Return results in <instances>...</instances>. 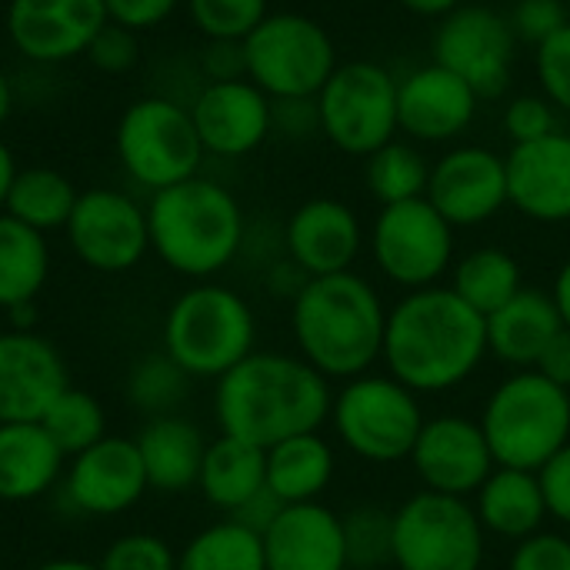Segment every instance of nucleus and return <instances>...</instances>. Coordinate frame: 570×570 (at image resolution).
<instances>
[{"label": "nucleus", "instance_id": "bb28decb", "mask_svg": "<svg viewBox=\"0 0 570 570\" xmlns=\"http://www.w3.org/2000/svg\"><path fill=\"white\" fill-rule=\"evenodd\" d=\"M137 451L150 491L184 494L197 488L207 441L197 424H190L180 414H167V417H150L144 424V431L137 434Z\"/></svg>", "mask_w": 570, "mask_h": 570}, {"label": "nucleus", "instance_id": "3c124183", "mask_svg": "<svg viewBox=\"0 0 570 570\" xmlns=\"http://www.w3.org/2000/svg\"><path fill=\"white\" fill-rule=\"evenodd\" d=\"M281 501L264 488L254 501H247L237 514H230V521H237V524H244V528H250V531H257L261 538H264V531L274 524V518L281 514Z\"/></svg>", "mask_w": 570, "mask_h": 570}, {"label": "nucleus", "instance_id": "f03ea898", "mask_svg": "<svg viewBox=\"0 0 570 570\" xmlns=\"http://www.w3.org/2000/svg\"><path fill=\"white\" fill-rule=\"evenodd\" d=\"M331 381L301 354L254 351L217 381L214 411L220 434L247 441L261 451L314 434L331 421Z\"/></svg>", "mask_w": 570, "mask_h": 570}, {"label": "nucleus", "instance_id": "20e7f679", "mask_svg": "<svg viewBox=\"0 0 570 570\" xmlns=\"http://www.w3.org/2000/svg\"><path fill=\"white\" fill-rule=\"evenodd\" d=\"M147 227L150 250L170 271L194 281H207L234 264L247 234L237 197L200 174L157 190L147 204Z\"/></svg>", "mask_w": 570, "mask_h": 570}, {"label": "nucleus", "instance_id": "7c9ffc66", "mask_svg": "<svg viewBox=\"0 0 570 570\" xmlns=\"http://www.w3.org/2000/svg\"><path fill=\"white\" fill-rule=\"evenodd\" d=\"M50 277L47 234L0 214V307L33 304Z\"/></svg>", "mask_w": 570, "mask_h": 570}, {"label": "nucleus", "instance_id": "9b49d317", "mask_svg": "<svg viewBox=\"0 0 570 570\" xmlns=\"http://www.w3.org/2000/svg\"><path fill=\"white\" fill-rule=\"evenodd\" d=\"M488 534L464 498L417 491L394 511V568L481 570Z\"/></svg>", "mask_w": 570, "mask_h": 570}, {"label": "nucleus", "instance_id": "ea45409f", "mask_svg": "<svg viewBox=\"0 0 570 570\" xmlns=\"http://www.w3.org/2000/svg\"><path fill=\"white\" fill-rule=\"evenodd\" d=\"M100 570H177V554L157 534H124L104 551Z\"/></svg>", "mask_w": 570, "mask_h": 570}, {"label": "nucleus", "instance_id": "6e6d98bb", "mask_svg": "<svg viewBox=\"0 0 570 570\" xmlns=\"http://www.w3.org/2000/svg\"><path fill=\"white\" fill-rule=\"evenodd\" d=\"M33 570H100V564L77 561V558H57V561H43L40 568H33Z\"/></svg>", "mask_w": 570, "mask_h": 570}, {"label": "nucleus", "instance_id": "5fc2aeb1", "mask_svg": "<svg viewBox=\"0 0 570 570\" xmlns=\"http://www.w3.org/2000/svg\"><path fill=\"white\" fill-rule=\"evenodd\" d=\"M17 160H13V154H10V147L0 140V214H3V207H7V194H10V184H13V177H17Z\"/></svg>", "mask_w": 570, "mask_h": 570}, {"label": "nucleus", "instance_id": "a878e982", "mask_svg": "<svg viewBox=\"0 0 570 570\" xmlns=\"http://www.w3.org/2000/svg\"><path fill=\"white\" fill-rule=\"evenodd\" d=\"M67 471V454L40 421L0 424V501L23 504L43 498Z\"/></svg>", "mask_w": 570, "mask_h": 570}, {"label": "nucleus", "instance_id": "4c0bfd02", "mask_svg": "<svg viewBox=\"0 0 570 570\" xmlns=\"http://www.w3.org/2000/svg\"><path fill=\"white\" fill-rule=\"evenodd\" d=\"M347 570L394 568V511L377 504H357L344 518Z\"/></svg>", "mask_w": 570, "mask_h": 570}, {"label": "nucleus", "instance_id": "a18cd8bd", "mask_svg": "<svg viewBox=\"0 0 570 570\" xmlns=\"http://www.w3.org/2000/svg\"><path fill=\"white\" fill-rule=\"evenodd\" d=\"M508 570H570V538L558 531H538L518 541Z\"/></svg>", "mask_w": 570, "mask_h": 570}, {"label": "nucleus", "instance_id": "b1692460", "mask_svg": "<svg viewBox=\"0 0 570 570\" xmlns=\"http://www.w3.org/2000/svg\"><path fill=\"white\" fill-rule=\"evenodd\" d=\"M267 570H347L344 521L321 501L287 504L264 531Z\"/></svg>", "mask_w": 570, "mask_h": 570}, {"label": "nucleus", "instance_id": "2f4dec72", "mask_svg": "<svg viewBox=\"0 0 570 570\" xmlns=\"http://www.w3.org/2000/svg\"><path fill=\"white\" fill-rule=\"evenodd\" d=\"M448 287L488 321L524 287V271L504 247H474L451 267Z\"/></svg>", "mask_w": 570, "mask_h": 570}, {"label": "nucleus", "instance_id": "0eeeda50", "mask_svg": "<svg viewBox=\"0 0 570 570\" xmlns=\"http://www.w3.org/2000/svg\"><path fill=\"white\" fill-rule=\"evenodd\" d=\"M240 47L247 80H254L274 104L314 100L341 63L327 27L297 10L267 13Z\"/></svg>", "mask_w": 570, "mask_h": 570}, {"label": "nucleus", "instance_id": "c85d7f7f", "mask_svg": "<svg viewBox=\"0 0 570 570\" xmlns=\"http://www.w3.org/2000/svg\"><path fill=\"white\" fill-rule=\"evenodd\" d=\"M197 488L204 501L224 514H237L267 488V451L220 434L207 444Z\"/></svg>", "mask_w": 570, "mask_h": 570}, {"label": "nucleus", "instance_id": "4468645a", "mask_svg": "<svg viewBox=\"0 0 570 570\" xmlns=\"http://www.w3.org/2000/svg\"><path fill=\"white\" fill-rule=\"evenodd\" d=\"M63 234L70 250L100 274H124L150 250L147 207L114 187L83 190Z\"/></svg>", "mask_w": 570, "mask_h": 570}, {"label": "nucleus", "instance_id": "f257e3e1", "mask_svg": "<svg viewBox=\"0 0 570 570\" xmlns=\"http://www.w3.org/2000/svg\"><path fill=\"white\" fill-rule=\"evenodd\" d=\"M488 357V321L451 287L407 291L384 327L387 374L414 394H448Z\"/></svg>", "mask_w": 570, "mask_h": 570}, {"label": "nucleus", "instance_id": "49530a36", "mask_svg": "<svg viewBox=\"0 0 570 570\" xmlns=\"http://www.w3.org/2000/svg\"><path fill=\"white\" fill-rule=\"evenodd\" d=\"M541 491L548 504V518L558 521L561 528H570V444L561 448L541 471Z\"/></svg>", "mask_w": 570, "mask_h": 570}, {"label": "nucleus", "instance_id": "2eb2a0df", "mask_svg": "<svg viewBox=\"0 0 570 570\" xmlns=\"http://www.w3.org/2000/svg\"><path fill=\"white\" fill-rule=\"evenodd\" d=\"M438 214L458 227H481L511 204L508 160L484 144L451 147L431 164V180L424 194Z\"/></svg>", "mask_w": 570, "mask_h": 570}, {"label": "nucleus", "instance_id": "9d476101", "mask_svg": "<svg viewBox=\"0 0 570 570\" xmlns=\"http://www.w3.org/2000/svg\"><path fill=\"white\" fill-rule=\"evenodd\" d=\"M321 134L351 157H371L391 144L397 124V80L384 63L347 60L314 97Z\"/></svg>", "mask_w": 570, "mask_h": 570}, {"label": "nucleus", "instance_id": "1a4fd4ad", "mask_svg": "<svg viewBox=\"0 0 570 570\" xmlns=\"http://www.w3.org/2000/svg\"><path fill=\"white\" fill-rule=\"evenodd\" d=\"M114 150L124 174L150 194L197 177L204 160L190 107L170 97L134 100L117 120Z\"/></svg>", "mask_w": 570, "mask_h": 570}, {"label": "nucleus", "instance_id": "09e8293b", "mask_svg": "<svg viewBox=\"0 0 570 570\" xmlns=\"http://www.w3.org/2000/svg\"><path fill=\"white\" fill-rule=\"evenodd\" d=\"M207 77L210 80H234V77H247L244 70V47L234 40H210L207 57H204Z\"/></svg>", "mask_w": 570, "mask_h": 570}, {"label": "nucleus", "instance_id": "5701e85b", "mask_svg": "<svg viewBox=\"0 0 570 570\" xmlns=\"http://www.w3.org/2000/svg\"><path fill=\"white\" fill-rule=\"evenodd\" d=\"M508 160L511 207L538 224L570 220V134L554 130L531 144H514Z\"/></svg>", "mask_w": 570, "mask_h": 570}, {"label": "nucleus", "instance_id": "aec40b11", "mask_svg": "<svg viewBox=\"0 0 570 570\" xmlns=\"http://www.w3.org/2000/svg\"><path fill=\"white\" fill-rule=\"evenodd\" d=\"M478 90L441 63H424L397 80V124L411 140H458L478 117Z\"/></svg>", "mask_w": 570, "mask_h": 570}, {"label": "nucleus", "instance_id": "f3484780", "mask_svg": "<svg viewBox=\"0 0 570 570\" xmlns=\"http://www.w3.org/2000/svg\"><path fill=\"white\" fill-rule=\"evenodd\" d=\"M190 117L204 154L234 160L254 154L271 137L274 100L247 77L207 80L190 104Z\"/></svg>", "mask_w": 570, "mask_h": 570}, {"label": "nucleus", "instance_id": "c756f323", "mask_svg": "<svg viewBox=\"0 0 570 570\" xmlns=\"http://www.w3.org/2000/svg\"><path fill=\"white\" fill-rule=\"evenodd\" d=\"M337 471V458L331 441L314 434L287 438L267 448V491L287 504H314L331 488Z\"/></svg>", "mask_w": 570, "mask_h": 570}, {"label": "nucleus", "instance_id": "f8f14e48", "mask_svg": "<svg viewBox=\"0 0 570 570\" xmlns=\"http://www.w3.org/2000/svg\"><path fill=\"white\" fill-rule=\"evenodd\" d=\"M367 247L377 271L404 291L434 287L454 267V227L428 197L381 207Z\"/></svg>", "mask_w": 570, "mask_h": 570}, {"label": "nucleus", "instance_id": "8fccbe9b", "mask_svg": "<svg viewBox=\"0 0 570 570\" xmlns=\"http://www.w3.org/2000/svg\"><path fill=\"white\" fill-rule=\"evenodd\" d=\"M534 371H541L548 381H554L558 387H564L570 391V331L564 327L551 344H548V351L541 354V361H538V367Z\"/></svg>", "mask_w": 570, "mask_h": 570}, {"label": "nucleus", "instance_id": "6e6552de", "mask_svg": "<svg viewBox=\"0 0 570 570\" xmlns=\"http://www.w3.org/2000/svg\"><path fill=\"white\" fill-rule=\"evenodd\" d=\"M421 394L391 374H361L344 381L331 404L337 441L367 464H401L411 458L424 428Z\"/></svg>", "mask_w": 570, "mask_h": 570}, {"label": "nucleus", "instance_id": "423d86ee", "mask_svg": "<svg viewBox=\"0 0 570 570\" xmlns=\"http://www.w3.org/2000/svg\"><path fill=\"white\" fill-rule=\"evenodd\" d=\"M257 321L250 304L224 284H194L164 317V354L190 377L220 381L254 354Z\"/></svg>", "mask_w": 570, "mask_h": 570}, {"label": "nucleus", "instance_id": "4be33fe9", "mask_svg": "<svg viewBox=\"0 0 570 570\" xmlns=\"http://www.w3.org/2000/svg\"><path fill=\"white\" fill-rule=\"evenodd\" d=\"M284 247L307 277L344 274L354 271L364 250V227L351 204L337 197H311L291 214Z\"/></svg>", "mask_w": 570, "mask_h": 570}, {"label": "nucleus", "instance_id": "412c9836", "mask_svg": "<svg viewBox=\"0 0 570 570\" xmlns=\"http://www.w3.org/2000/svg\"><path fill=\"white\" fill-rule=\"evenodd\" d=\"M70 387L60 351L33 331L0 334V424L40 421Z\"/></svg>", "mask_w": 570, "mask_h": 570}, {"label": "nucleus", "instance_id": "58836bf2", "mask_svg": "<svg viewBox=\"0 0 570 570\" xmlns=\"http://www.w3.org/2000/svg\"><path fill=\"white\" fill-rule=\"evenodd\" d=\"M187 13L207 40L240 43L271 10L267 0H187Z\"/></svg>", "mask_w": 570, "mask_h": 570}, {"label": "nucleus", "instance_id": "e433bc0d", "mask_svg": "<svg viewBox=\"0 0 570 570\" xmlns=\"http://www.w3.org/2000/svg\"><path fill=\"white\" fill-rule=\"evenodd\" d=\"M40 424L67 458H77L80 451L107 438V417L100 401L77 387H63L60 397L40 417Z\"/></svg>", "mask_w": 570, "mask_h": 570}, {"label": "nucleus", "instance_id": "ddd939ff", "mask_svg": "<svg viewBox=\"0 0 570 570\" xmlns=\"http://www.w3.org/2000/svg\"><path fill=\"white\" fill-rule=\"evenodd\" d=\"M518 43L508 13L484 3H464L438 23L431 47L434 63L464 77L484 100L501 97L511 87Z\"/></svg>", "mask_w": 570, "mask_h": 570}, {"label": "nucleus", "instance_id": "c03bdc74", "mask_svg": "<svg viewBox=\"0 0 570 570\" xmlns=\"http://www.w3.org/2000/svg\"><path fill=\"white\" fill-rule=\"evenodd\" d=\"M100 73H110V77H120L127 70H134L140 50H137V33L120 27V23H104L97 30V37L90 40L87 53H83Z\"/></svg>", "mask_w": 570, "mask_h": 570}, {"label": "nucleus", "instance_id": "dca6fc26", "mask_svg": "<svg viewBox=\"0 0 570 570\" xmlns=\"http://www.w3.org/2000/svg\"><path fill=\"white\" fill-rule=\"evenodd\" d=\"M407 461L414 464V474L421 478L424 491L464 501L474 498L498 468L481 421L461 414H441L434 421H424Z\"/></svg>", "mask_w": 570, "mask_h": 570}, {"label": "nucleus", "instance_id": "473e14b6", "mask_svg": "<svg viewBox=\"0 0 570 570\" xmlns=\"http://www.w3.org/2000/svg\"><path fill=\"white\" fill-rule=\"evenodd\" d=\"M80 190L73 187V180L53 167H23L17 170L10 194H7V207L3 214H10L13 220L50 234V230H63L73 207H77Z\"/></svg>", "mask_w": 570, "mask_h": 570}, {"label": "nucleus", "instance_id": "cd10ccee", "mask_svg": "<svg viewBox=\"0 0 570 570\" xmlns=\"http://www.w3.org/2000/svg\"><path fill=\"white\" fill-rule=\"evenodd\" d=\"M474 514L484 534L514 544L544 531L548 504H544L541 478L534 471L494 468L491 478L474 494Z\"/></svg>", "mask_w": 570, "mask_h": 570}, {"label": "nucleus", "instance_id": "37998d69", "mask_svg": "<svg viewBox=\"0 0 570 570\" xmlns=\"http://www.w3.org/2000/svg\"><path fill=\"white\" fill-rule=\"evenodd\" d=\"M508 17H511L518 40L531 47H541L544 40H551L558 30H564L570 23L564 0H518Z\"/></svg>", "mask_w": 570, "mask_h": 570}, {"label": "nucleus", "instance_id": "4d7b16f0", "mask_svg": "<svg viewBox=\"0 0 570 570\" xmlns=\"http://www.w3.org/2000/svg\"><path fill=\"white\" fill-rule=\"evenodd\" d=\"M10 110H13V90H10V80H7V73L0 70V127L7 124Z\"/></svg>", "mask_w": 570, "mask_h": 570}, {"label": "nucleus", "instance_id": "864d4df0", "mask_svg": "<svg viewBox=\"0 0 570 570\" xmlns=\"http://www.w3.org/2000/svg\"><path fill=\"white\" fill-rule=\"evenodd\" d=\"M551 297H554V304H558V314H561L564 327L570 331V257L561 264V267H558V274H554Z\"/></svg>", "mask_w": 570, "mask_h": 570}, {"label": "nucleus", "instance_id": "de8ad7c7", "mask_svg": "<svg viewBox=\"0 0 570 570\" xmlns=\"http://www.w3.org/2000/svg\"><path fill=\"white\" fill-rule=\"evenodd\" d=\"M104 7H107L110 23H120V27L140 33V30L164 23L180 7V0H104Z\"/></svg>", "mask_w": 570, "mask_h": 570}, {"label": "nucleus", "instance_id": "7ed1b4c3", "mask_svg": "<svg viewBox=\"0 0 570 570\" xmlns=\"http://www.w3.org/2000/svg\"><path fill=\"white\" fill-rule=\"evenodd\" d=\"M387 307L377 287L357 271L311 277L291 301L297 354L327 381L371 374L384 354Z\"/></svg>", "mask_w": 570, "mask_h": 570}, {"label": "nucleus", "instance_id": "6ab92c4d", "mask_svg": "<svg viewBox=\"0 0 570 570\" xmlns=\"http://www.w3.org/2000/svg\"><path fill=\"white\" fill-rule=\"evenodd\" d=\"M107 23L104 0H10L7 37L37 63H63L87 53Z\"/></svg>", "mask_w": 570, "mask_h": 570}, {"label": "nucleus", "instance_id": "72a5a7b5", "mask_svg": "<svg viewBox=\"0 0 570 570\" xmlns=\"http://www.w3.org/2000/svg\"><path fill=\"white\" fill-rule=\"evenodd\" d=\"M177 570H267L264 538L237 521H217L177 554Z\"/></svg>", "mask_w": 570, "mask_h": 570}, {"label": "nucleus", "instance_id": "a211bd4d", "mask_svg": "<svg viewBox=\"0 0 570 570\" xmlns=\"http://www.w3.org/2000/svg\"><path fill=\"white\" fill-rule=\"evenodd\" d=\"M150 491L137 441L104 438L70 458L63 471V498L87 518H114L130 511Z\"/></svg>", "mask_w": 570, "mask_h": 570}, {"label": "nucleus", "instance_id": "603ef678", "mask_svg": "<svg viewBox=\"0 0 570 570\" xmlns=\"http://www.w3.org/2000/svg\"><path fill=\"white\" fill-rule=\"evenodd\" d=\"M407 13L414 17H428V20H444L448 13H454L458 7H464L468 0H397Z\"/></svg>", "mask_w": 570, "mask_h": 570}, {"label": "nucleus", "instance_id": "f704fd0d", "mask_svg": "<svg viewBox=\"0 0 570 570\" xmlns=\"http://www.w3.org/2000/svg\"><path fill=\"white\" fill-rule=\"evenodd\" d=\"M364 184L367 194L381 204H404V200H417L428 194V180H431V164L421 154V147L407 144V140H391L381 150H374L371 157H364Z\"/></svg>", "mask_w": 570, "mask_h": 570}, {"label": "nucleus", "instance_id": "a19ab883", "mask_svg": "<svg viewBox=\"0 0 570 570\" xmlns=\"http://www.w3.org/2000/svg\"><path fill=\"white\" fill-rule=\"evenodd\" d=\"M504 134L511 137V144H531V140H541L558 127V107L544 97V94H518L508 100L504 107Z\"/></svg>", "mask_w": 570, "mask_h": 570}, {"label": "nucleus", "instance_id": "39448f33", "mask_svg": "<svg viewBox=\"0 0 570 570\" xmlns=\"http://www.w3.org/2000/svg\"><path fill=\"white\" fill-rule=\"evenodd\" d=\"M481 431L498 468L538 474L570 444V391L541 371H514L484 401Z\"/></svg>", "mask_w": 570, "mask_h": 570}, {"label": "nucleus", "instance_id": "393cba45", "mask_svg": "<svg viewBox=\"0 0 570 570\" xmlns=\"http://www.w3.org/2000/svg\"><path fill=\"white\" fill-rule=\"evenodd\" d=\"M564 331L558 304L538 287H521L488 317V354L514 371H534L548 344Z\"/></svg>", "mask_w": 570, "mask_h": 570}, {"label": "nucleus", "instance_id": "c9c22d12", "mask_svg": "<svg viewBox=\"0 0 570 570\" xmlns=\"http://www.w3.org/2000/svg\"><path fill=\"white\" fill-rule=\"evenodd\" d=\"M190 381L194 377L180 364H174L164 351L147 354L127 374V401L147 417H167L177 414V407L187 401Z\"/></svg>", "mask_w": 570, "mask_h": 570}, {"label": "nucleus", "instance_id": "79ce46f5", "mask_svg": "<svg viewBox=\"0 0 570 570\" xmlns=\"http://www.w3.org/2000/svg\"><path fill=\"white\" fill-rule=\"evenodd\" d=\"M534 70H538L541 94L558 110L570 114V23L541 47H534Z\"/></svg>", "mask_w": 570, "mask_h": 570}]
</instances>
